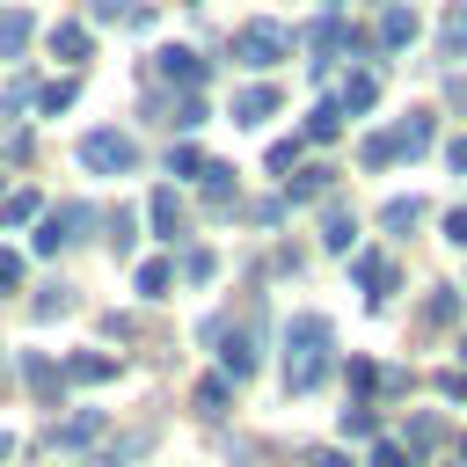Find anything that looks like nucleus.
<instances>
[{
    "label": "nucleus",
    "instance_id": "nucleus-42",
    "mask_svg": "<svg viewBox=\"0 0 467 467\" xmlns=\"http://www.w3.org/2000/svg\"><path fill=\"white\" fill-rule=\"evenodd\" d=\"M131 226H139L131 212H109V248H131Z\"/></svg>",
    "mask_w": 467,
    "mask_h": 467
},
{
    "label": "nucleus",
    "instance_id": "nucleus-4",
    "mask_svg": "<svg viewBox=\"0 0 467 467\" xmlns=\"http://www.w3.org/2000/svg\"><path fill=\"white\" fill-rule=\"evenodd\" d=\"M285 51H292V29H285V22H263V15H255V22H241V29H234V58H241V66H255V73H270Z\"/></svg>",
    "mask_w": 467,
    "mask_h": 467
},
{
    "label": "nucleus",
    "instance_id": "nucleus-18",
    "mask_svg": "<svg viewBox=\"0 0 467 467\" xmlns=\"http://www.w3.org/2000/svg\"><path fill=\"white\" fill-rule=\"evenodd\" d=\"M423 146H431V109H409V117L394 124V153H401V161H416Z\"/></svg>",
    "mask_w": 467,
    "mask_h": 467
},
{
    "label": "nucleus",
    "instance_id": "nucleus-38",
    "mask_svg": "<svg viewBox=\"0 0 467 467\" xmlns=\"http://www.w3.org/2000/svg\"><path fill=\"white\" fill-rule=\"evenodd\" d=\"M365 467H416V460H409L394 438H372V460H365Z\"/></svg>",
    "mask_w": 467,
    "mask_h": 467
},
{
    "label": "nucleus",
    "instance_id": "nucleus-53",
    "mask_svg": "<svg viewBox=\"0 0 467 467\" xmlns=\"http://www.w3.org/2000/svg\"><path fill=\"white\" fill-rule=\"evenodd\" d=\"M460 350H467V336H460Z\"/></svg>",
    "mask_w": 467,
    "mask_h": 467
},
{
    "label": "nucleus",
    "instance_id": "nucleus-40",
    "mask_svg": "<svg viewBox=\"0 0 467 467\" xmlns=\"http://www.w3.org/2000/svg\"><path fill=\"white\" fill-rule=\"evenodd\" d=\"M0 153H7V161H29V131H22V124H0Z\"/></svg>",
    "mask_w": 467,
    "mask_h": 467
},
{
    "label": "nucleus",
    "instance_id": "nucleus-13",
    "mask_svg": "<svg viewBox=\"0 0 467 467\" xmlns=\"http://www.w3.org/2000/svg\"><path fill=\"white\" fill-rule=\"evenodd\" d=\"M336 131H343V102H336V95H321V102L306 109V124H299V139H314V146H328Z\"/></svg>",
    "mask_w": 467,
    "mask_h": 467
},
{
    "label": "nucleus",
    "instance_id": "nucleus-37",
    "mask_svg": "<svg viewBox=\"0 0 467 467\" xmlns=\"http://www.w3.org/2000/svg\"><path fill=\"white\" fill-rule=\"evenodd\" d=\"M146 445H153V431H131V438H117V445H109V460H102V467H124V460H139Z\"/></svg>",
    "mask_w": 467,
    "mask_h": 467
},
{
    "label": "nucleus",
    "instance_id": "nucleus-20",
    "mask_svg": "<svg viewBox=\"0 0 467 467\" xmlns=\"http://www.w3.org/2000/svg\"><path fill=\"white\" fill-rule=\"evenodd\" d=\"M438 438H445V431H438V416H431V409H416V416H409V431H401V452H409V460H423V452H438Z\"/></svg>",
    "mask_w": 467,
    "mask_h": 467
},
{
    "label": "nucleus",
    "instance_id": "nucleus-33",
    "mask_svg": "<svg viewBox=\"0 0 467 467\" xmlns=\"http://www.w3.org/2000/svg\"><path fill=\"white\" fill-rule=\"evenodd\" d=\"M343 431H350V438H379V416H372V401H365V394L343 409Z\"/></svg>",
    "mask_w": 467,
    "mask_h": 467
},
{
    "label": "nucleus",
    "instance_id": "nucleus-11",
    "mask_svg": "<svg viewBox=\"0 0 467 467\" xmlns=\"http://www.w3.org/2000/svg\"><path fill=\"white\" fill-rule=\"evenodd\" d=\"M44 445H66V452H80V445H102V416L88 409V416H58L51 431H44Z\"/></svg>",
    "mask_w": 467,
    "mask_h": 467
},
{
    "label": "nucleus",
    "instance_id": "nucleus-24",
    "mask_svg": "<svg viewBox=\"0 0 467 467\" xmlns=\"http://www.w3.org/2000/svg\"><path fill=\"white\" fill-rule=\"evenodd\" d=\"M328 190V161H314V168H292V182H285V204H314Z\"/></svg>",
    "mask_w": 467,
    "mask_h": 467
},
{
    "label": "nucleus",
    "instance_id": "nucleus-29",
    "mask_svg": "<svg viewBox=\"0 0 467 467\" xmlns=\"http://www.w3.org/2000/svg\"><path fill=\"white\" fill-rule=\"evenodd\" d=\"M321 248H328V255H350V248H358V219H350V212H328V226H321Z\"/></svg>",
    "mask_w": 467,
    "mask_h": 467
},
{
    "label": "nucleus",
    "instance_id": "nucleus-32",
    "mask_svg": "<svg viewBox=\"0 0 467 467\" xmlns=\"http://www.w3.org/2000/svg\"><path fill=\"white\" fill-rule=\"evenodd\" d=\"M29 314H36V321H58V314H73V285H44Z\"/></svg>",
    "mask_w": 467,
    "mask_h": 467
},
{
    "label": "nucleus",
    "instance_id": "nucleus-12",
    "mask_svg": "<svg viewBox=\"0 0 467 467\" xmlns=\"http://www.w3.org/2000/svg\"><path fill=\"white\" fill-rule=\"evenodd\" d=\"M336 102H343V117H365V109L379 102V73H372V66H358V73L343 80V95H336Z\"/></svg>",
    "mask_w": 467,
    "mask_h": 467
},
{
    "label": "nucleus",
    "instance_id": "nucleus-52",
    "mask_svg": "<svg viewBox=\"0 0 467 467\" xmlns=\"http://www.w3.org/2000/svg\"><path fill=\"white\" fill-rule=\"evenodd\" d=\"M0 190H7V175H0Z\"/></svg>",
    "mask_w": 467,
    "mask_h": 467
},
{
    "label": "nucleus",
    "instance_id": "nucleus-54",
    "mask_svg": "<svg viewBox=\"0 0 467 467\" xmlns=\"http://www.w3.org/2000/svg\"><path fill=\"white\" fill-rule=\"evenodd\" d=\"M197 7H204V0H197Z\"/></svg>",
    "mask_w": 467,
    "mask_h": 467
},
{
    "label": "nucleus",
    "instance_id": "nucleus-28",
    "mask_svg": "<svg viewBox=\"0 0 467 467\" xmlns=\"http://www.w3.org/2000/svg\"><path fill=\"white\" fill-rule=\"evenodd\" d=\"M394 161H401V153H394V131H372V139H358V168H372V175H379V168H394Z\"/></svg>",
    "mask_w": 467,
    "mask_h": 467
},
{
    "label": "nucleus",
    "instance_id": "nucleus-14",
    "mask_svg": "<svg viewBox=\"0 0 467 467\" xmlns=\"http://www.w3.org/2000/svg\"><path fill=\"white\" fill-rule=\"evenodd\" d=\"M168 285H175V263H168V255H146V263L131 270V292H139V299H168Z\"/></svg>",
    "mask_w": 467,
    "mask_h": 467
},
{
    "label": "nucleus",
    "instance_id": "nucleus-27",
    "mask_svg": "<svg viewBox=\"0 0 467 467\" xmlns=\"http://www.w3.org/2000/svg\"><path fill=\"white\" fill-rule=\"evenodd\" d=\"M88 15H95V22H131V29L153 22V7H139V0H88Z\"/></svg>",
    "mask_w": 467,
    "mask_h": 467
},
{
    "label": "nucleus",
    "instance_id": "nucleus-25",
    "mask_svg": "<svg viewBox=\"0 0 467 467\" xmlns=\"http://www.w3.org/2000/svg\"><path fill=\"white\" fill-rule=\"evenodd\" d=\"M416 226H423V197H394L379 212V234H416Z\"/></svg>",
    "mask_w": 467,
    "mask_h": 467
},
{
    "label": "nucleus",
    "instance_id": "nucleus-3",
    "mask_svg": "<svg viewBox=\"0 0 467 467\" xmlns=\"http://www.w3.org/2000/svg\"><path fill=\"white\" fill-rule=\"evenodd\" d=\"M197 343H204V350H219V372H226V379H248V372H255V336H248V328H234L226 314H212V321L197 328Z\"/></svg>",
    "mask_w": 467,
    "mask_h": 467
},
{
    "label": "nucleus",
    "instance_id": "nucleus-15",
    "mask_svg": "<svg viewBox=\"0 0 467 467\" xmlns=\"http://www.w3.org/2000/svg\"><path fill=\"white\" fill-rule=\"evenodd\" d=\"M73 387H102V379H117V358H95V350H73L66 365H58Z\"/></svg>",
    "mask_w": 467,
    "mask_h": 467
},
{
    "label": "nucleus",
    "instance_id": "nucleus-48",
    "mask_svg": "<svg viewBox=\"0 0 467 467\" xmlns=\"http://www.w3.org/2000/svg\"><path fill=\"white\" fill-rule=\"evenodd\" d=\"M314 467H350V452H336V445H328V452H314Z\"/></svg>",
    "mask_w": 467,
    "mask_h": 467
},
{
    "label": "nucleus",
    "instance_id": "nucleus-16",
    "mask_svg": "<svg viewBox=\"0 0 467 467\" xmlns=\"http://www.w3.org/2000/svg\"><path fill=\"white\" fill-rule=\"evenodd\" d=\"M22 387H29L36 401H58V387H66V372H58L51 358H36V350H29V358H22Z\"/></svg>",
    "mask_w": 467,
    "mask_h": 467
},
{
    "label": "nucleus",
    "instance_id": "nucleus-10",
    "mask_svg": "<svg viewBox=\"0 0 467 467\" xmlns=\"http://www.w3.org/2000/svg\"><path fill=\"white\" fill-rule=\"evenodd\" d=\"M409 44H416V15L401 0H387L379 7V29H372V51H409Z\"/></svg>",
    "mask_w": 467,
    "mask_h": 467
},
{
    "label": "nucleus",
    "instance_id": "nucleus-34",
    "mask_svg": "<svg viewBox=\"0 0 467 467\" xmlns=\"http://www.w3.org/2000/svg\"><path fill=\"white\" fill-rule=\"evenodd\" d=\"M182 277H190V285H212V277H219V255H212V248H190V255H182Z\"/></svg>",
    "mask_w": 467,
    "mask_h": 467
},
{
    "label": "nucleus",
    "instance_id": "nucleus-46",
    "mask_svg": "<svg viewBox=\"0 0 467 467\" xmlns=\"http://www.w3.org/2000/svg\"><path fill=\"white\" fill-rule=\"evenodd\" d=\"M445 241H452V248H467V212H445Z\"/></svg>",
    "mask_w": 467,
    "mask_h": 467
},
{
    "label": "nucleus",
    "instance_id": "nucleus-36",
    "mask_svg": "<svg viewBox=\"0 0 467 467\" xmlns=\"http://www.w3.org/2000/svg\"><path fill=\"white\" fill-rule=\"evenodd\" d=\"M197 168H204V153H197V146H168V175L197 182Z\"/></svg>",
    "mask_w": 467,
    "mask_h": 467
},
{
    "label": "nucleus",
    "instance_id": "nucleus-19",
    "mask_svg": "<svg viewBox=\"0 0 467 467\" xmlns=\"http://www.w3.org/2000/svg\"><path fill=\"white\" fill-rule=\"evenodd\" d=\"M146 219H153L161 241H175V234H182V197H175V190H153V197H146Z\"/></svg>",
    "mask_w": 467,
    "mask_h": 467
},
{
    "label": "nucleus",
    "instance_id": "nucleus-22",
    "mask_svg": "<svg viewBox=\"0 0 467 467\" xmlns=\"http://www.w3.org/2000/svg\"><path fill=\"white\" fill-rule=\"evenodd\" d=\"M51 58L88 66V22H58V29H51Z\"/></svg>",
    "mask_w": 467,
    "mask_h": 467
},
{
    "label": "nucleus",
    "instance_id": "nucleus-43",
    "mask_svg": "<svg viewBox=\"0 0 467 467\" xmlns=\"http://www.w3.org/2000/svg\"><path fill=\"white\" fill-rule=\"evenodd\" d=\"M372 387H379V394H401V387H409V372H401V365H379V372H372Z\"/></svg>",
    "mask_w": 467,
    "mask_h": 467
},
{
    "label": "nucleus",
    "instance_id": "nucleus-5",
    "mask_svg": "<svg viewBox=\"0 0 467 467\" xmlns=\"http://www.w3.org/2000/svg\"><path fill=\"white\" fill-rule=\"evenodd\" d=\"M88 226H95V212H88V197H73V204H58V212H44V219H36L29 248H36V255H66Z\"/></svg>",
    "mask_w": 467,
    "mask_h": 467
},
{
    "label": "nucleus",
    "instance_id": "nucleus-21",
    "mask_svg": "<svg viewBox=\"0 0 467 467\" xmlns=\"http://www.w3.org/2000/svg\"><path fill=\"white\" fill-rule=\"evenodd\" d=\"M29 36H36V22H29L22 7H0V58H22Z\"/></svg>",
    "mask_w": 467,
    "mask_h": 467
},
{
    "label": "nucleus",
    "instance_id": "nucleus-26",
    "mask_svg": "<svg viewBox=\"0 0 467 467\" xmlns=\"http://www.w3.org/2000/svg\"><path fill=\"white\" fill-rule=\"evenodd\" d=\"M438 58H467V0L438 22Z\"/></svg>",
    "mask_w": 467,
    "mask_h": 467
},
{
    "label": "nucleus",
    "instance_id": "nucleus-50",
    "mask_svg": "<svg viewBox=\"0 0 467 467\" xmlns=\"http://www.w3.org/2000/svg\"><path fill=\"white\" fill-rule=\"evenodd\" d=\"M0 452H15V438H0Z\"/></svg>",
    "mask_w": 467,
    "mask_h": 467
},
{
    "label": "nucleus",
    "instance_id": "nucleus-39",
    "mask_svg": "<svg viewBox=\"0 0 467 467\" xmlns=\"http://www.w3.org/2000/svg\"><path fill=\"white\" fill-rule=\"evenodd\" d=\"M292 168H299V139H277L270 146V175H292Z\"/></svg>",
    "mask_w": 467,
    "mask_h": 467
},
{
    "label": "nucleus",
    "instance_id": "nucleus-31",
    "mask_svg": "<svg viewBox=\"0 0 467 467\" xmlns=\"http://www.w3.org/2000/svg\"><path fill=\"white\" fill-rule=\"evenodd\" d=\"M36 212H44L36 190H0V226H22V219H36Z\"/></svg>",
    "mask_w": 467,
    "mask_h": 467
},
{
    "label": "nucleus",
    "instance_id": "nucleus-2",
    "mask_svg": "<svg viewBox=\"0 0 467 467\" xmlns=\"http://www.w3.org/2000/svg\"><path fill=\"white\" fill-rule=\"evenodd\" d=\"M73 153H80V168H88V175H131V168H139V139H131V131H117V124H95Z\"/></svg>",
    "mask_w": 467,
    "mask_h": 467
},
{
    "label": "nucleus",
    "instance_id": "nucleus-9",
    "mask_svg": "<svg viewBox=\"0 0 467 467\" xmlns=\"http://www.w3.org/2000/svg\"><path fill=\"white\" fill-rule=\"evenodd\" d=\"M285 109V88L277 80H248L241 95H234V124H270Z\"/></svg>",
    "mask_w": 467,
    "mask_h": 467
},
{
    "label": "nucleus",
    "instance_id": "nucleus-41",
    "mask_svg": "<svg viewBox=\"0 0 467 467\" xmlns=\"http://www.w3.org/2000/svg\"><path fill=\"white\" fill-rule=\"evenodd\" d=\"M15 285H22V255H15V248H0V299H7Z\"/></svg>",
    "mask_w": 467,
    "mask_h": 467
},
{
    "label": "nucleus",
    "instance_id": "nucleus-8",
    "mask_svg": "<svg viewBox=\"0 0 467 467\" xmlns=\"http://www.w3.org/2000/svg\"><path fill=\"white\" fill-rule=\"evenodd\" d=\"M350 277H358V292H365V306H372V314L401 292V263H394V255H358V263H350Z\"/></svg>",
    "mask_w": 467,
    "mask_h": 467
},
{
    "label": "nucleus",
    "instance_id": "nucleus-44",
    "mask_svg": "<svg viewBox=\"0 0 467 467\" xmlns=\"http://www.w3.org/2000/svg\"><path fill=\"white\" fill-rule=\"evenodd\" d=\"M372 372H379L372 358H350V387H358V394H372Z\"/></svg>",
    "mask_w": 467,
    "mask_h": 467
},
{
    "label": "nucleus",
    "instance_id": "nucleus-49",
    "mask_svg": "<svg viewBox=\"0 0 467 467\" xmlns=\"http://www.w3.org/2000/svg\"><path fill=\"white\" fill-rule=\"evenodd\" d=\"M452 452H460V467H467V438H460V445H452Z\"/></svg>",
    "mask_w": 467,
    "mask_h": 467
},
{
    "label": "nucleus",
    "instance_id": "nucleus-47",
    "mask_svg": "<svg viewBox=\"0 0 467 467\" xmlns=\"http://www.w3.org/2000/svg\"><path fill=\"white\" fill-rule=\"evenodd\" d=\"M445 168H452V175H467V139H452V146H445Z\"/></svg>",
    "mask_w": 467,
    "mask_h": 467
},
{
    "label": "nucleus",
    "instance_id": "nucleus-55",
    "mask_svg": "<svg viewBox=\"0 0 467 467\" xmlns=\"http://www.w3.org/2000/svg\"><path fill=\"white\" fill-rule=\"evenodd\" d=\"M379 7H387V0H379Z\"/></svg>",
    "mask_w": 467,
    "mask_h": 467
},
{
    "label": "nucleus",
    "instance_id": "nucleus-51",
    "mask_svg": "<svg viewBox=\"0 0 467 467\" xmlns=\"http://www.w3.org/2000/svg\"><path fill=\"white\" fill-rule=\"evenodd\" d=\"M321 7H336V0H321Z\"/></svg>",
    "mask_w": 467,
    "mask_h": 467
},
{
    "label": "nucleus",
    "instance_id": "nucleus-23",
    "mask_svg": "<svg viewBox=\"0 0 467 467\" xmlns=\"http://www.w3.org/2000/svg\"><path fill=\"white\" fill-rule=\"evenodd\" d=\"M197 190L226 212V204H234V161H204V168H197Z\"/></svg>",
    "mask_w": 467,
    "mask_h": 467
},
{
    "label": "nucleus",
    "instance_id": "nucleus-6",
    "mask_svg": "<svg viewBox=\"0 0 467 467\" xmlns=\"http://www.w3.org/2000/svg\"><path fill=\"white\" fill-rule=\"evenodd\" d=\"M306 51H314V80H321V73H328V66H336L343 51H372V36H358V29H350V22H343V15L328 7V15H321V22L306 29Z\"/></svg>",
    "mask_w": 467,
    "mask_h": 467
},
{
    "label": "nucleus",
    "instance_id": "nucleus-45",
    "mask_svg": "<svg viewBox=\"0 0 467 467\" xmlns=\"http://www.w3.org/2000/svg\"><path fill=\"white\" fill-rule=\"evenodd\" d=\"M438 394H452V401H467V372H438Z\"/></svg>",
    "mask_w": 467,
    "mask_h": 467
},
{
    "label": "nucleus",
    "instance_id": "nucleus-7",
    "mask_svg": "<svg viewBox=\"0 0 467 467\" xmlns=\"http://www.w3.org/2000/svg\"><path fill=\"white\" fill-rule=\"evenodd\" d=\"M146 73H153V88H204L212 80V58H197L190 44H161Z\"/></svg>",
    "mask_w": 467,
    "mask_h": 467
},
{
    "label": "nucleus",
    "instance_id": "nucleus-17",
    "mask_svg": "<svg viewBox=\"0 0 467 467\" xmlns=\"http://www.w3.org/2000/svg\"><path fill=\"white\" fill-rule=\"evenodd\" d=\"M190 401H197V416H204V423H219V416H226V401H234V379H226V372H204Z\"/></svg>",
    "mask_w": 467,
    "mask_h": 467
},
{
    "label": "nucleus",
    "instance_id": "nucleus-35",
    "mask_svg": "<svg viewBox=\"0 0 467 467\" xmlns=\"http://www.w3.org/2000/svg\"><path fill=\"white\" fill-rule=\"evenodd\" d=\"M36 109H51V117L73 109V80H44V88H36Z\"/></svg>",
    "mask_w": 467,
    "mask_h": 467
},
{
    "label": "nucleus",
    "instance_id": "nucleus-1",
    "mask_svg": "<svg viewBox=\"0 0 467 467\" xmlns=\"http://www.w3.org/2000/svg\"><path fill=\"white\" fill-rule=\"evenodd\" d=\"M336 365V328L321 314H292L285 321V394H314Z\"/></svg>",
    "mask_w": 467,
    "mask_h": 467
},
{
    "label": "nucleus",
    "instance_id": "nucleus-30",
    "mask_svg": "<svg viewBox=\"0 0 467 467\" xmlns=\"http://www.w3.org/2000/svg\"><path fill=\"white\" fill-rule=\"evenodd\" d=\"M423 321H431V328H460V292H452V285H438V292L423 299Z\"/></svg>",
    "mask_w": 467,
    "mask_h": 467
}]
</instances>
